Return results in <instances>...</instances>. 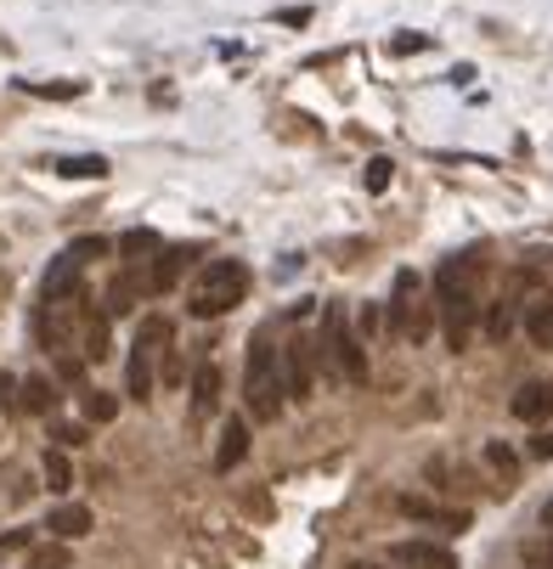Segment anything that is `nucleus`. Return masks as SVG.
<instances>
[{"instance_id":"nucleus-1","label":"nucleus","mask_w":553,"mask_h":569,"mask_svg":"<svg viewBox=\"0 0 553 569\" xmlns=\"http://www.w3.org/2000/svg\"><path fill=\"white\" fill-rule=\"evenodd\" d=\"M243 293H249V265L243 259H204V271L187 288V316L215 322L232 305H243Z\"/></svg>"},{"instance_id":"nucleus-2","label":"nucleus","mask_w":553,"mask_h":569,"mask_svg":"<svg viewBox=\"0 0 553 569\" xmlns=\"http://www.w3.org/2000/svg\"><path fill=\"white\" fill-rule=\"evenodd\" d=\"M282 400H288V389H282V355L272 350L266 332H254L249 366H243V407H249L254 423H277Z\"/></svg>"},{"instance_id":"nucleus-3","label":"nucleus","mask_w":553,"mask_h":569,"mask_svg":"<svg viewBox=\"0 0 553 569\" xmlns=\"http://www.w3.org/2000/svg\"><path fill=\"white\" fill-rule=\"evenodd\" d=\"M170 339H176L170 316H142L136 344H130V373H124V395L130 400H147L153 395V384H158V355L170 350Z\"/></svg>"},{"instance_id":"nucleus-4","label":"nucleus","mask_w":553,"mask_h":569,"mask_svg":"<svg viewBox=\"0 0 553 569\" xmlns=\"http://www.w3.org/2000/svg\"><path fill=\"white\" fill-rule=\"evenodd\" d=\"M322 332H328V361H334V373H339L345 384H368V350H362V339L350 332L345 305H328V311H322Z\"/></svg>"},{"instance_id":"nucleus-5","label":"nucleus","mask_w":553,"mask_h":569,"mask_svg":"<svg viewBox=\"0 0 553 569\" xmlns=\"http://www.w3.org/2000/svg\"><path fill=\"white\" fill-rule=\"evenodd\" d=\"M282 389H288V400H311L316 395V344L311 339H288V350H282Z\"/></svg>"},{"instance_id":"nucleus-6","label":"nucleus","mask_w":553,"mask_h":569,"mask_svg":"<svg viewBox=\"0 0 553 569\" xmlns=\"http://www.w3.org/2000/svg\"><path fill=\"white\" fill-rule=\"evenodd\" d=\"M80 282H85V259L74 249H62L51 259V271L40 277V299L46 305H69V299H80Z\"/></svg>"},{"instance_id":"nucleus-7","label":"nucleus","mask_w":553,"mask_h":569,"mask_svg":"<svg viewBox=\"0 0 553 569\" xmlns=\"http://www.w3.org/2000/svg\"><path fill=\"white\" fill-rule=\"evenodd\" d=\"M199 254H204L199 243H176V249H158V254H153V271H147V293H153V299H165V293H170V288L187 277V265L199 259Z\"/></svg>"},{"instance_id":"nucleus-8","label":"nucleus","mask_w":553,"mask_h":569,"mask_svg":"<svg viewBox=\"0 0 553 569\" xmlns=\"http://www.w3.org/2000/svg\"><path fill=\"white\" fill-rule=\"evenodd\" d=\"M441 322H446V350H469L474 322H480V299H441Z\"/></svg>"},{"instance_id":"nucleus-9","label":"nucleus","mask_w":553,"mask_h":569,"mask_svg":"<svg viewBox=\"0 0 553 569\" xmlns=\"http://www.w3.org/2000/svg\"><path fill=\"white\" fill-rule=\"evenodd\" d=\"M389 558H396L401 569H458V553L441 547V542H396Z\"/></svg>"},{"instance_id":"nucleus-10","label":"nucleus","mask_w":553,"mask_h":569,"mask_svg":"<svg viewBox=\"0 0 553 569\" xmlns=\"http://www.w3.org/2000/svg\"><path fill=\"white\" fill-rule=\"evenodd\" d=\"M508 412H514L519 423H548V417H553V384H542V378L519 384L514 400H508Z\"/></svg>"},{"instance_id":"nucleus-11","label":"nucleus","mask_w":553,"mask_h":569,"mask_svg":"<svg viewBox=\"0 0 553 569\" xmlns=\"http://www.w3.org/2000/svg\"><path fill=\"white\" fill-rule=\"evenodd\" d=\"M91 508L85 501H57V508L46 513V530H51V542H80V535H91Z\"/></svg>"},{"instance_id":"nucleus-12","label":"nucleus","mask_w":553,"mask_h":569,"mask_svg":"<svg viewBox=\"0 0 553 569\" xmlns=\"http://www.w3.org/2000/svg\"><path fill=\"white\" fill-rule=\"evenodd\" d=\"M474 282H480V259H446L435 271L441 299H474Z\"/></svg>"},{"instance_id":"nucleus-13","label":"nucleus","mask_w":553,"mask_h":569,"mask_svg":"<svg viewBox=\"0 0 553 569\" xmlns=\"http://www.w3.org/2000/svg\"><path fill=\"white\" fill-rule=\"evenodd\" d=\"M401 513L412 524H435V530H469V513H452V508H435L424 496H401Z\"/></svg>"},{"instance_id":"nucleus-14","label":"nucleus","mask_w":553,"mask_h":569,"mask_svg":"<svg viewBox=\"0 0 553 569\" xmlns=\"http://www.w3.org/2000/svg\"><path fill=\"white\" fill-rule=\"evenodd\" d=\"M249 457V423L243 417H232L220 428V451H215V474H232V468Z\"/></svg>"},{"instance_id":"nucleus-15","label":"nucleus","mask_w":553,"mask_h":569,"mask_svg":"<svg viewBox=\"0 0 553 569\" xmlns=\"http://www.w3.org/2000/svg\"><path fill=\"white\" fill-rule=\"evenodd\" d=\"M215 407H220V366L204 361V366H199V378H192V412L209 417Z\"/></svg>"},{"instance_id":"nucleus-16","label":"nucleus","mask_w":553,"mask_h":569,"mask_svg":"<svg viewBox=\"0 0 553 569\" xmlns=\"http://www.w3.org/2000/svg\"><path fill=\"white\" fill-rule=\"evenodd\" d=\"M526 339H531L537 350L553 344V299H537V305L526 311Z\"/></svg>"},{"instance_id":"nucleus-17","label":"nucleus","mask_w":553,"mask_h":569,"mask_svg":"<svg viewBox=\"0 0 553 569\" xmlns=\"http://www.w3.org/2000/svg\"><path fill=\"white\" fill-rule=\"evenodd\" d=\"M57 175H69V181H103V175H108V158H103V153H85V158H57Z\"/></svg>"},{"instance_id":"nucleus-18","label":"nucleus","mask_w":553,"mask_h":569,"mask_svg":"<svg viewBox=\"0 0 553 569\" xmlns=\"http://www.w3.org/2000/svg\"><path fill=\"white\" fill-rule=\"evenodd\" d=\"M412 293H418V277H412V271H401V277H396V293H389V322H396V332H401V327H407V316H412V305H407Z\"/></svg>"},{"instance_id":"nucleus-19","label":"nucleus","mask_w":553,"mask_h":569,"mask_svg":"<svg viewBox=\"0 0 553 569\" xmlns=\"http://www.w3.org/2000/svg\"><path fill=\"white\" fill-rule=\"evenodd\" d=\"M119 254H130V259H142V254H158L165 243H158V231H147V226H136V231H124V238L113 243Z\"/></svg>"},{"instance_id":"nucleus-20","label":"nucleus","mask_w":553,"mask_h":569,"mask_svg":"<svg viewBox=\"0 0 553 569\" xmlns=\"http://www.w3.org/2000/svg\"><path fill=\"white\" fill-rule=\"evenodd\" d=\"M46 485L62 496V491H74V462L69 451H46Z\"/></svg>"},{"instance_id":"nucleus-21","label":"nucleus","mask_w":553,"mask_h":569,"mask_svg":"<svg viewBox=\"0 0 553 569\" xmlns=\"http://www.w3.org/2000/svg\"><path fill=\"white\" fill-rule=\"evenodd\" d=\"M17 407H23V412H51V407H57V389H51L46 378H28V384H23V400H17Z\"/></svg>"},{"instance_id":"nucleus-22","label":"nucleus","mask_w":553,"mask_h":569,"mask_svg":"<svg viewBox=\"0 0 553 569\" xmlns=\"http://www.w3.org/2000/svg\"><path fill=\"white\" fill-rule=\"evenodd\" d=\"M113 417H119V400L103 395V389H91L85 395V423H113Z\"/></svg>"},{"instance_id":"nucleus-23","label":"nucleus","mask_w":553,"mask_h":569,"mask_svg":"<svg viewBox=\"0 0 553 569\" xmlns=\"http://www.w3.org/2000/svg\"><path fill=\"white\" fill-rule=\"evenodd\" d=\"M28 569H69V542H46V547H35Z\"/></svg>"},{"instance_id":"nucleus-24","label":"nucleus","mask_w":553,"mask_h":569,"mask_svg":"<svg viewBox=\"0 0 553 569\" xmlns=\"http://www.w3.org/2000/svg\"><path fill=\"white\" fill-rule=\"evenodd\" d=\"M508 332H514V305H492V311H485V339H508Z\"/></svg>"},{"instance_id":"nucleus-25","label":"nucleus","mask_w":553,"mask_h":569,"mask_svg":"<svg viewBox=\"0 0 553 569\" xmlns=\"http://www.w3.org/2000/svg\"><path fill=\"white\" fill-rule=\"evenodd\" d=\"M130 299H136V277H119V282L108 288V316H124Z\"/></svg>"},{"instance_id":"nucleus-26","label":"nucleus","mask_w":553,"mask_h":569,"mask_svg":"<svg viewBox=\"0 0 553 569\" xmlns=\"http://www.w3.org/2000/svg\"><path fill=\"white\" fill-rule=\"evenodd\" d=\"M51 440H57V451L85 446V428H80V423H51Z\"/></svg>"},{"instance_id":"nucleus-27","label":"nucleus","mask_w":553,"mask_h":569,"mask_svg":"<svg viewBox=\"0 0 553 569\" xmlns=\"http://www.w3.org/2000/svg\"><path fill=\"white\" fill-rule=\"evenodd\" d=\"M485 462H492L497 468V474H514V468H519V457L503 446V440H492V446H485Z\"/></svg>"},{"instance_id":"nucleus-28","label":"nucleus","mask_w":553,"mask_h":569,"mask_svg":"<svg viewBox=\"0 0 553 569\" xmlns=\"http://www.w3.org/2000/svg\"><path fill=\"white\" fill-rule=\"evenodd\" d=\"M23 90H28V96H80L85 85H80V80H69V85H40V80H23Z\"/></svg>"},{"instance_id":"nucleus-29","label":"nucleus","mask_w":553,"mask_h":569,"mask_svg":"<svg viewBox=\"0 0 553 569\" xmlns=\"http://www.w3.org/2000/svg\"><path fill=\"white\" fill-rule=\"evenodd\" d=\"M389 170H396L389 158H373V164H368V175H362V181H368V192H384V186H389Z\"/></svg>"},{"instance_id":"nucleus-30","label":"nucleus","mask_w":553,"mask_h":569,"mask_svg":"<svg viewBox=\"0 0 553 569\" xmlns=\"http://www.w3.org/2000/svg\"><path fill=\"white\" fill-rule=\"evenodd\" d=\"M389 51H396V57H412V51H430V35H396V40H389Z\"/></svg>"},{"instance_id":"nucleus-31","label":"nucleus","mask_w":553,"mask_h":569,"mask_svg":"<svg viewBox=\"0 0 553 569\" xmlns=\"http://www.w3.org/2000/svg\"><path fill=\"white\" fill-rule=\"evenodd\" d=\"M69 249H74V254H80V259L91 265V259H103V254H108L113 243H103V238H80V243H69Z\"/></svg>"},{"instance_id":"nucleus-32","label":"nucleus","mask_w":553,"mask_h":569,"mask_svg":"<svg viewBox=\"0 0 553 569\" xmlns=\"http://www.w3.org/2000/svg\"><path fill=\"white\" fill-rule=\"evenodd\" d=\"M17 389H23V384H17L12 373H0V412H17Z\"/></svg>"},{"instance_id":"nucleus-33","label":"nucleus","mask_w":553,"mask_h":569,"mask_svg":"<svg viewBox=\"0 0 553 569\" xmlns=\"http://www.w3.org/2000/svg\"><path fill=\"white\" fill-rule=\"evenodd\" d=\"M17 547H28V530H7V535H0V553H17Z\"/></svg>"},{"instance_id":"nucleus-34","label":"nucleus","mask_w":553,"mask_h":569,"mask_svg":"<svg viewBox=\"0 0 553 569\" xmlns=\"http://www.w3.org/2000/svg\"><path fill=\"white\" fill-rule=\"evenodd\" d=\"M373 332H378V311H373V305H362V339H373Z\"/></svg>"},{"instance_id":"nucleus-35","label":"nucleus","mask_w":553,"mask_h":569,"mask_svg":"<svg viewBox=\"0 0 553 569\" xmlns=\"http://www.w3.org/2000/svg\"><path fill=\"white\" fill-rule=\"evenodd\" d=\"M531 457H553V434H537V440H531Z\"/></svg>"},{"instance_id":"nucleus-36","label":"nucleus","mask_w":553,"mask_h":569,"mask_svg":"<svg viewBox=\"0 0 553 569\" xmlns=\"http://www.w3.org/2000/svg\"><path fill=\"white\" fill-rule=\"evenodd\" d=\"M542 530L553 535V496H548V508H542Z\"/></svg>"},{"instance_id":"nucleus-37","label":"nucleus","mask_w":553,"mask_h":569,"mask_svg":"<svg viewBox=\"0 0 553 569\" xmlns=\"http://www.w3.org/2000/svg\"><path fill=\"white\" fill-rule=\"evenodd\" d=\"M356 569H373V564H356Z\"/></svg>"}]
</instances>
